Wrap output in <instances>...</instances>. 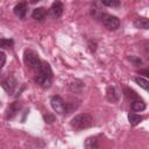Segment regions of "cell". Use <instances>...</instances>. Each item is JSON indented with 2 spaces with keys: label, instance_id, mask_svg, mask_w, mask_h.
<instances>
[{
  "label": "cell",
  "instance_id": "6da1fadb",
  "mask_svg": "<svg viewBox=\"0 0 149 149\" xmlns=\"http://www.w3.org/2000/svg\"><path fill=\"white\" fill-rule=\"evenodd\" d=\"M93 125V118L87 114V113H81L76 115L72 120H71V126L72 128H74L76 130H83V129H87Z\"/></svg>",
  "mask_w": 149,
  "mask_h": 149
},
{
  "label": "cell",
  "instance_id": "7a4b0ae2",
  "mask_svg": "<svg viewBox=\"0 0 149 149\" xmlns=\"http://www.w3.org/2000/svg\"><path fill=\"white\" fill-rule=\"evenodd\" d=\"M23 62L29 69H33V70L37 71L42 61L40 59L37 52H35L34 50L27 49V50H24V54H23Z\"/></svg>",
  "mask_w": 149,
  "mask_h": 149
},
{
  "label": "cell",
  "instance_id": "3957f363",
  "mask_svg": "<svg viewBox=\"0 0 149 149\" xmlns=\"http://www.w3.org/2000/svg\"><path fill=\"white\" fill-rule=\"evenodd\" d=\"M50 104L52 109L59 114V115H66L69 114V109H68V104L62 99V97L59 95H54L50 99Z\"/></svg>",
  "mask_w": 149,
  "mask_h": 149
},
{
  "label": "cell",
  "instance_id": "277c9868",
  "mask_svg": "<svg viewBox=\"0 0 149 149\" xmlns=\"http://www.w3.org/2000/svg\"><path fill=\"white\" fill-rule=\"evenodd\" d=\"M99 19L101 20L102 24L108 30H116L120 27V20L115 15H111V14H107V13H101Z\"/></svg>",
  "mask_w": 149,
  "mask_h": 149
},
{
  "label": "cell",
  "instance_id": "5b68a950",
  "mask_svg": "<svg viewBox=\"0 0 149 149\" xmlns=\"http://www.w3.org/2000/svg\"><path fill=\"white\" fill-rule=\"evenodd\" d=\"M16 85H17V81L15 80L14 77H8L6 78L5 80L1 81V86L3 87V90L8 93V94H13L15 88H16Z\"/></svg>",
  "mask_w": 149,
  "mask_h": 149
},
{
  "label": "cell",
  "instance_id": "8992f818",
  "mask_svg": "<svg viewBox=\"0 0 149 149\" xmlns=\"http://www.w3.org/2000/svg\"><path fill=\"white\" fill-rule=\"evenodd\" d=\"M106 98L108 101L111 102H116L120 98V92H119V88L114 85H111L107 87V91H106Z\"/></svg>",
  "mask_w": 149,
  "mask_h": 149
},
{
  "label": "cell",
  "instance_id": "52a82bcc",
  "mask_svg": "<svg viewBox=\"0 0 149 149\" xmlns=\"http://www.w3.org/2000/svg\"><path fill=\"white\" fill-rule=\"evenodd\" d=\"M27 12H28V3L24 2V1L19 2V3L15 5V7H14V14H15L16 16H19V19H21V20L26 19Z\"/></svg>",
  "mask_w": 149,
  "mask_h": 149
},
{
  "label": "cell",
  "instance_id": "ba28073f",
  "mask_svg": "<svg viewBox=\"0 0 149 149\" xmlns=\"http://www.w3.org/2000/svg\"><path fill=\"white\" fill-rule=\"evenodd\" d=\"M35 81L43 88H49L50 85H51V81H52V77L50 76H45V74H42V73H37L36 77H35Z\"/></svg>",
  "mask_w": 149,
  "mask_h": 149
},
{
  "label": "cell",
  "instance_id": "9c48e42d",
  "mask_svg": "<svg viewBox=\"0 0 149 149\" xmlns=\"http://www.w3.org/2000/svg\"><path fill=\"white\" fill-rule=\"evenodd\" d=\"M47 15H48V9L44 7H37L31 13V17L38 22H43L44 19L47 17Z\"/></svg>",
  "mask_w": 149,
  "mask_h": 149
},
{
  "label": "cell",
  "instance_id": "30bf717a",
  "mask_svg": "<svg viewBox=\"0 0 149 149\" xmlns=\"http://www.w3.org/2000/svg\"><path fill=\"white\" fill-rule=\"evenodd\" d=\"M63 9H64V7H63V3L61 2V1H55L52 5H51V7H50V14L52 15V17H55V19H58V17H61V15L63 14Z\"/></svg>",
  "mask_w": 149,
  "mask_h": 149
},
{
  "label": "cell",
  "instance_id": "8fae6325",
  "mask_svg": "<svg viewBox=\"0 0 149 149\" xmlns=\"http://www.w3.org/2000/svg\"><path fill=\"white\" fill-rule=\"evenodd\" d=\"M20 109H21V105H20L19 102H13V104L9 105V107L7 108L6 119H13V118L19 113Z\"/></svg>",
  "mask_w": 149,
  "mask_h": 149
},
{
  "label": "cell",
  "instance_id": "7c38bea8",
  "mask_svg": "<svg viewBox=\"0 0 149 149\" xmlns=\"http://www.w3.org/2000/svg\"><path fill=\"white\" fill-rule=\"evenodd\" d=\"M84 147H85V149H98L99 148V142H98L97 137L90 136L85 140Z\"/></svg>",
  "mask_w": 149,
  "mask_h": 149
},
{
  "label": "cell",
  "instance_id": "4fadbf2b",
  "mask_svg": "<svg viewBox=\"0 0 149 149\" xmlns=\"http://www.w3.org/2000/svg\"><path fill=\"white\" fill-rule=\"evenodd\" d=\"M134 26L139 29H148L149 28V20L147 17H137L134 21Z\"/></svg>",
  "mask_w": 149,
  "mask_h": 149
},
{
  "label": "cell",
  "instance_id": "5bb4252c",
  "mask_svg": "<svg viewBox=\"0 0 149 149\" xmlns=\"http://www.w3.org/2000/svg\"><path fill=\"white\" fill-rule=\"evenodd\" d=\"M130 108L134 112H142V111L146 109V104L141 100H135V101H132Z\"/></svg>",
  "mask_w": 149,
  "mask_h": 149
},
{
  "label": "cell",
  "instance_id": "9a60e30c",
  "mask_svg": "<svg viewBox=\"0 0 149 149\" xmlns=\"http://www.w3.org/2000/svg\"><path fill=\"white\" fill-rule=\"evenodd\" d=\"M128 120H129V123L132 126H137L143 120V116H141L139 114H135V113H129L128 114Z\"/></svg>",
  "mask_w": 149,
  "mask_h": 149
},
{
  "label": "cell",
  "instance_id": "2e32d148",
  "mask_svg": "<svg viewBox=\"0 0 149 149\" xmlns=\"http://www.w3.org/2000/svg\"><path fill=\"white\" fill-rule=\"evenodd\" d=\"M123 93H125V95H126L128 99H130L132 101L140 100V98H139V95L136 94V92H135V91H133L132 88H128V87L123 88Z\"/></svg>",
  "mask_w": 149,
  "mask_h": 149
},
{
  "label": "cell",
  "instance_id": "e0dca14e",
  "mask_svg": "<svg viewBox=\"0 0 149 149\" xmlns=\"http://www.w3.org/2000/svg\"><path fill=\"white\" fill-rule=\"evenodd\" d=\"M134 80H135V83H136L137 85H140L142 88H144L146 91H148V88H149V81H148L146 78H142V77H135Z\"/></svg>",
  "mask_w": 149,
  "mask_h": 149
},
{
  "label": "cell",
  "instance_id": "ac0fdd59",
  "mask_svg": "<svg viewBox=\"0 0 149 149\" xmlns=\"http://www.w3.org/2000/svg\"><path fill=\"white\" fill-rule=\"evenodd\" d=\"M14 44V41L12 38H0V48L7 49V48H12Z\"/></svg>",
  "mask_w": 149,
  "mask_h": 149
},
{
  "label": "cell",
  "instance_id": "d6986e66",
  "mask_svg": "<svg viewBox=\"0 0 149 149\" xmlns=\"http://www.w3.org/2000/svg\"><path fill=\"white\" fill-rule=\"evenodd\" d=\"M83 87H84V84L80 83V81H73V83L70 84V88L73 92H80L83 90Z\"/></svg>",
  "mask_w": 149,
  "mask_h": 149
},
{
  "label": "cell",
  "instance_id": "ffe728a7",
  "mask_svg": "<svg viewBox=\"0 0 149 149\" xmlns=\"http://www.w3.org/2000/svg\"><path fill=\"white\" fill-rule=\"evenodd\" d=\"M101 3L104 5V6H108V7H119L120 6V1H118V0H104V1H101Z\"/></svg>",
  "mask_w": 149,
  "mask_h": 149
},
{
  "label": "cell",
  "instance_id": "44dd1931",
  "mask_svg": "<svg viewBox=\"0 0 149 149\" xmlns=\"http://www.w3.org/2000/svg\"><path fill=\"white\" fill-rule=\"evenodd\" d=\"M128 59H129L130 62H133L135 65H141V64H142V61H141V58H139V57L130 56V57H128Z\"/></svg>",
  "mask_w": 149,
  "mask_h": 149
},
{
  "label": "cell",
  "instance_id": "7402d4cb",
  "mask_svg": "<svg viewBox=\"0 0 149 149\" xmlns=\"http://www.w3.org/2000/svg\"><path fill=\"white\" fill-rule=\"evenodd\" d=\"M5 63H6V55H5V52L0 51V70L2 69V66L5 65Z\"/></svg>",
  "mask_w": 149,
  "mask_h": 149
},
{
  "label": "cell",
  "instance_id": "603a6c76",
  "mask_svg": "<svg viewBox=\"0 0 149 149\" xmlns=\"http://www.w3.org/2000/svg\"><path fill=\"white\" fill-rule=\"evenodd\" d=\"M44 120H45V122L51 123V122L55 120V118H54V115H51V114H47V115H44Z\"/></svg>",
  "mask_w": 149,
  "mask_h": 149
},
{
  "label": "cell",
  "instance_id": "cb8c5ba5",
  "mask_svg": "<svg viewBox=\"0 0 149 149\" xmlns=\"http://www.w3.org/2000/svg\"><path fill=\"white\" fill-rule=\"evenodd\" d=\"M141 73H143L144 76H148V73H149V72H148V70H144V71H142Z\"/></svg>",
  "mask_w": 149,
  "mask_h": 149
}]
</instances>
